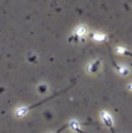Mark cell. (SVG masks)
Instances as JSON below:
<instances>
[{"instance_id":"cell-1","label":"cell","mask_w":132,"mask_h":133,"mask_svg":"<svg viewBox=\"0 0 132 133\" xmlns=\"http://www.w3.org/2000/svg\"><path fill=\"white\" fill-rule=\"evenodd\" d=\"M100 116L103 123L106 126L110 128L112 132L113 133H116L113 129V120L111 115L106 111L102 110L101 112Z\"/></svg>"},{"instance_id":"cell-2","label":"cell","mask_w":132,"mask_h":133,"mask_svg":"<svg viewBox=\"0 0 132 133\" xmlns=\"http://www.w3.org/2000/svg\"><path fill=\"white\" fill-rule=\"evenodd\" d=\"M69 127H70L72 130L79 133H85L83 132L79 128V125L78 122L75 120H72L68 123Z\"/></svg>"},{"instance_id":"cell-3","label":"cell","mask_w":132,"mask_h":133,"mask_svg":"<svg viewBox=\"0 0 132 133\" xmlns=\"http://www.w3.org/2000/svg\"><path fill=\"white\" fill-rule=\"evenodd\" d=\"M67 127H69V124H68V123L67 125H65L62 127L60 129H59L58 130H57L56 132H54V133H61L62 131H63L65 129H66Z\"/></svg>"},{"instance_id":"cell-4","label":"cell","mask_w":132,"mask_h":133,"mask_svg":"<svg viewBox=\"0 0 132 133\" xmlns=\"http://www.w3.org/2000/svg\"><path fill=\"white\" fill-rule=\"evenodd\" d=\"M127 88H128V89L129 90H131V91H132V83L129 84L128 85Z\"/></svg>"}]
</instances>
